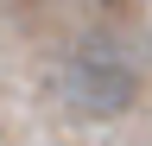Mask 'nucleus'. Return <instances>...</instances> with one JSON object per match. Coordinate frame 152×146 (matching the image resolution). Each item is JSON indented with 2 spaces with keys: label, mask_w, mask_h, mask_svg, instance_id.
<instances>
[{
  "label": "nucleus",
  "mask_w": 152,
  "mask_h": 146,
  "mask_svg": "<svg viewBox=\"0 0 152 146\" xmlns=\"http://www.w3.org/2000/svg\"><path fill=\"white\" fill-rule=\"evenodd\" d=\"M51 95L64 102L76 121H114V114H127V108L140 102V70H133L121 51H108V45H83V51H70V57L57 64Z\"/></svg>",
  "instance_id": "f257e3e1"
}]
</instances>
